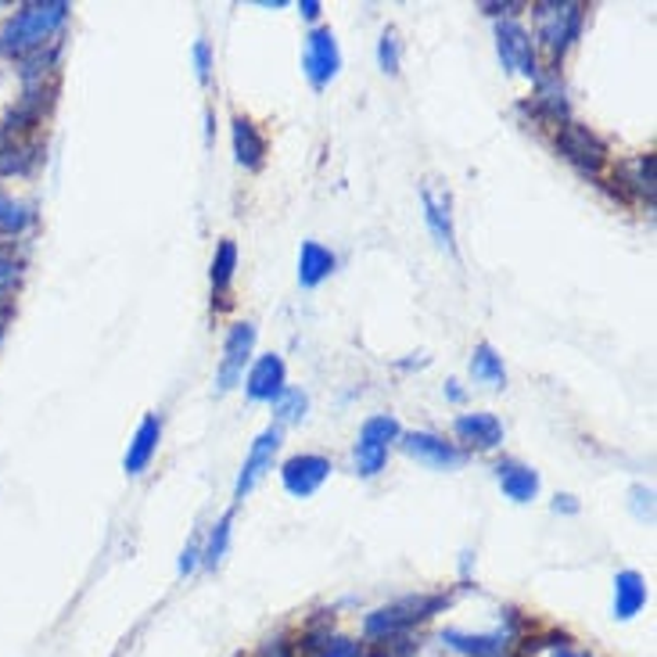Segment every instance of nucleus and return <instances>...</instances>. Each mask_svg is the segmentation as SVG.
<instances>
[{
    "instance_id": "423d86ee",
    "label": "nucleus",
    "mask_w": 657,
    "mask_h": 657,
    "mask_svg": "<svg viewBox=\"0 0 657 657\" xmlns=\"http://www.w3.org/2000/svg\"><path fill=\"white\" fill-rule=\"evenodd\" d=\"M302 65H306V76L313 87H327L342 68V51H338V40L331 29H313L306 37V54H302Z\"/></svg>"
},
{
    "instance_id": "2eb2a0df",
    "label": "nucleus",
    "mask_w": 657,
    "mask_h": 657,
    "mask_svg": "<svg viewBox=\"0 0 657 657\" xmlns=\"http://www.w3.org/2000/svg\"><path fill=\"white\" fill-rule=\"evenodd\" d=\"M456 435L464 442L478 445V450H496L503 442V425L492 414H467V417H456Z\"/></svg>"
},
{
    "instance_id": "a878e982",
    "label": "nucleus",
    "mask_w": 657,
    "mask_h": 657,
    "mask_svg": "<svg viewBox=\"0 0 657 657\" xmlns=\"http://www.w3.org/2000/svg\"><path fill=\"white\" fill-rule=\"evenodd\" d=\"M306 395H302L299 389H285L277 399H274V409L280 420H302V414H306Z\"/></svg>"
},
{
    "instance_id": "7c9ffc66",
    "label": "nucleus",
    "mask_w": 657,
    "mask_h": 657,
    "mask_svg": "<svg viewBox=\"0 0 657 657\" xmlns=\"http://www.w3.org/2000/svg\"><path fill=\"white\" fill-rule=\"evenodd\" d=\"M255 657H295V650H291V643L288 640H269L266 643V647L260 650V654H255Z\"/></svg>"
},
{
    "instance_id": "f03ea898",
    "label": "nucleus",
    "mask_w": 657,
    "mask_h": 657,
    "mask_svg": "<svg viewBox=\"0 0 657 657\" xmlns=\"http://www.w3.org/2000/svg\"><path fill=\"white\" fill-rule=\"evenodd\" d=\"M445 604H450L445 596H406V601L389 604V607H381V611L367 615V621H363V632L374 636V640H392V636H399V632L414 629L417 621L439 615Z\"/></svg>"
},
{
    "instance_id": "c85d7f7f",
    "label": "nucleus",
    "mask_w": 657,
    "mask_h": 657,
    "mask_svg": "<svg viewBox=\"0 0 657 657\" xmlns=\"http://www.w3.org/2000/svg\"><path fill=\"white\" fill-rule=\"evenodd\" d=\"M15 285H18V263H15V255L0 249V295L11 291Z\"/></svg>"
},
{
    "instance_id": "20e7f679",
    "label": "nucleus",
    "mask_w": 657,
    "mask_h": 657,
    "mask_svg": "<svg viewBox=\"0 0 657 657\" xmlns=\"http://www.w3.org/2000/svg\"><path fill=\"white\" fill-rule=\"evenodd\" d=\"M535 18H539V40L554 54H565L568 43L582 29V4H539Z\"/></svg>"
},
{
    "instance_id": "0eeeda50",
    "label": "nucleus",
    "mask_w": 657,
    "mask_h": 657,
    "mask_svg": "<svg viewBox=\"0 0 657 657\" xmlns=\"http://www.w3.org/2000/svg\"><path fill=\"white\" fill-rule=\"evenodd\" d=\"M557 151L571 162V166H579L582 173H601V166L607 162L604 144L590 130H585V126H579V123H565V126H560Z\"/></svg>"
},
{
    "instance_id": "a211bd4d",
    "label": "nucleus",
    "mask_w": 657,
    "mask_h": 657,
    "mask_svg": "<svg viewBox=\"0 0 657 657\" xmlns=\"http://www.w3.org/2000/svg\"><path fill=\"white\" fill-rule=\"evenodd\" d=\"M496 475H500V485H503V492L514 500V503H528V500H535V492H539V475L532 471V467H521V464H500L496 467Z\"/></svg>"
},
{
    "instance_id": "39448f33",
    "label": "nucleus",
    "mask_w": 657,
    "mask_h": 657,
    "mask_svg": "<svg viewBox=\"0 0 657 657\" xmlns=\"http://www.w3.org/2000/svg\"><path fill=\"white\" fill-rule=\"evenodd\" d=\"M252 345H255V324H233L227 342H223V363L216 374V389L230 392L233 384L244 378V367L252 359Z\"/></svg>"
},
{
    "instance_id": "f704fd0d",
    "label": "nucleus",
    "mask_w": 657,
    "mask_h": 657,
    "mask_svg": "<svg viewBox=\"0 0 657 657\" xmlns=\"http://www.w3.org/2000/svg\"><path fill=\"white\" fill-rule=\"evenodd\" d=\"M518 4H485V11H492V15H500V11H514Z\"/></svg>"
},
{
    "instance_id": "f8f14e48",
    "label": "nucleus",
    "mask_w": 657,
    "mask_h": 657,
    "mask_svg": "<svg viewBox=\"0 0 657 657\" xmlns=\"http://www.w3.org/2000/svg\"><path fill=\"white\" fill-rule=\"evenodd\" d=\"M285 378H288V370H285V359L280 356H263L260 363L252 367V374H249V399H255V403H274V399L285 392Z\"/></svg>"
},
{
    "instance_id": "7ed1b4c3",
    "label": "nucleus",
    "mask_w": 657,
    "mask_h": 657,
    "mask_svg": "<svg viewBox=\"0 0 657 657\" xmlns=\"http://www.w3.org/2000/svg\"><path fill=\"white\" fill-rule=\"evenodd\" d=\"M399 439V420L389 414H378L370 417L367 425L359 431V442H356V471L363 478H374L381 475L384 460H389V445Z\"/></svg>"
},
{
    "instance_id": "f257e3e1",
    "label": "nucleus",
    "mask_w": 657,
    "mask_h": 657,
    "mask_svg": "<svg viewBox=\"0 0 657 657\" xmlns=\"http://www.w3.org/2000/svg\"><path fill=\"white\" fill-rule=\"evenodd\" d=\"M68 4L65 0H51V4H26L15 18L0 29V51L4 54H29L43 47L65 26Z\"/></svg>"
},
{
    "instance_id": "c9c22d12",
    "label": "nucleus",
    "mask_w": 657,
    "mask_h": 657,
    "mask_svg": "<svg viewBox=\"0 0 657 657\" xmlns=\"http://www.w3.org/2000/svg\"><path fill=\"white\" fill-rule=\"evenodd\" d=\"M554 657H585V654H574V650H568V647H557Z\"/></svg>"
},
{
    "instance_id": "ddd939ff",
    "label": "nucleus",
    "mask_w": 657,
    "mask_h": 657,
    "mask_svg": "<svg viewBox=\"0 0 657 657\" xmlns=\"http://www.w3.org/2000/svg\"><path fill=\"white\" fill-rule=\"evenodd\" d=\"M442 643H445V647H453L456 654H467V657H500V654H507V647H510V632L471 636V632H460V629H445Z\"/></svg>"
},
{
    "instance_id": "2f4dec72",
    "label": "nucleus",
    "mask_w": 657,
    "mask_h": 657,
    "mask_svg": "<svg viewBox=\"0 0 657 657\" xmlns=\"http://www.w3.org/2000/svg\"><path fill=\"white\" fill-rule=\"evenodd\" d=\"M198 557H202V549H198V543H191L180 557V574H191L198 568Z\"/></svg>"
},
{
    "instance_id": "cd10ccee",
    "label": "nucleus",
    "mask_w": 657,
    "mask_h": 657,
    "mask_svg": "<svg viewBox=\"0 0 657 657\" xmlns=\"http://www.w3.org/2000/svg\"><path fill=\"white\" fill-rule=\"evenodd\" d=\"M378 62H381V68L384 73H399V40H395V33H384L381 37V43H378Z\"/></svg>"
},
{
    "instance_id": "4468645a",
    "label": "nucleus",
    "mask_w": 657,
    "mask_h": 657,
    "mask_svg": "<svg viewBox=\"0 0 657 657\" xmlns=\"http://www.w3.org/2000/svg\"><path fill=\"white\" fill-rule=\"evenodd\" d=\"M159 439H162V420L155 414H148L144 420H140L130 450H126V460H123L126 475H140V471H144V467L151 464V456H155V450H159Z\"/></svg>"
},
{
    "instance_id": "aec40b11",
    "label": "nucleus",
    "mask_w": 657,
    "mask_h": 657,
    "mask_svg": "<svg viewBox=\"0 0 657 657\" xmlns=\"http://www.w3.org/2000/svg\"><path fill=\"white\" fill-rule=\"evenodd\" d=\"M471 374H475L478 381L492 384V389H503V384H507V370H503V359L496 356V349H492L489 342H482V345L475 349Z\"/></svg>"
},
{
    "instance_id": "9d476101",
    "label": "nucleus",
    "mask_w": 657,
    "mask_h": 657,
    "mask_svg": "<svg viewBox=\"0 0 657 657\" xmlns=\"http://www.w3.org/2000/svg\"><path fill=\"white\" fill-rule=\"evenodd\" d=\"M277 450H280V428H266L263 435L252 442V453H249V460H244L241 475H238V485H233V496L244 500L255 485L263 482V475L269 471V467H274Z\"/></svg>"
},
{
    "instance_id": "f3484780",
    "label": "nucleus",
    "mask_w": 657,
    "mask_h": 657,
    "mask_svg": "<svg viewBox=\"0 0 657 657\" xmlns=\"http://www.w3.org/2000/svg\"><path fill=\"white\" fill-rule=\"evenodd\" d=\"M643 604H647V585L636 571H621L615 579V615L629 621L643 611Z\"/></svg>"
},
{
    "instance_id": "bb28decb",
    "label": "nucleus",
    "mask_w": 657,
    "mask_h": 657,
    "mask_svg": "<svg viewBox=\"0 0 657 657\" xmlns=\"http://www.w3.org/2000/svg\"><path fill=\"white\" fill-rule=\"evenodd\" d=\"M309 657H359V647L352 640H342V636H327L320 647H316Z\"/></svg>"
},
{
    "instance_id": "393cba45",
    "label": "nucleus",
    "mask_w": 657,
    "mask_h": 657,
    "mask_svg": "<svg viewBox=\"0 0 657 657\" xmlns=\"http://www.w3.org/2000/svg\"><path fill=\"white\" fill-rule=\"evenodd\" d=\"M230 521H233V518L227 514V518H223V521L213 528V535H209V546H205V554H202V557H205V565H213V568H216L219 560L227 557V543H230Z\"/></svg>"
},
{
    "instance_id": "473e14b6",
    "label": "nucleus",
    "mask_w": 657,
    "mask_h": 657,
    "mask_svg": "<svg viewBox=\"0 0 657 657\" xmlns=\"http://www.w3.org/2000/svg\"><path fill=\"white\" fill-rule=\"evenodd\" d=\"M299 11L306 18H316V15H320V4H316V0H306V4H299Z\"/></svg>"
},
{
    "instance_id": "6e6552de",
    "label": "nucleus",
    "mask_w": 657,
    "mask_h": 657,
    "mask_svg": "<svg viewBox=\"0 0 657 657\" xmlns=\"http://www.w3.org/2000/svg\"><path fill=\"white\" fill-rule=\"evenodd\" d=\"M496 47H500V58L510 73H521L528 79H539V62H535V47L528 29L518 26V22H503L496 29Z\"/></svg>"
},
{
    "instance_id": "6ab92c4d",
    "label": "nucleus",
    "mask_w": 657,
    "mask_h": 657,
    "mask_svg": "<svg viewBox=\"0 0 657 657\" xmlns=\"http://www.w3.org/2000/svg\"><path fill=\"white\" fill-rule=\"evenodd\" d=\"M233 155H238L244 169H260V162L266 155L263 137L249 119H233Z\"/></svg>"
},
{
    "instance_id": "72a5a7b5",
    "label": "nucleus",
    "mask_w": 657,
    "mask_h": 657,
    "mask_svg": "<svg viewBox=\"0 0 657 657\" xmlns=\"http://www.w3.org/2000/svg\"><path fill=\"white\" fill-rule=\"evenodd\" d=\"M554 510L560 514V510H574V503H571V496H557V503H554Z\"/></svg>"
},
{
    "instance_id": "4be33fe9",
    "label": "nucleus",
    "mask_w": 657,
    "mask_h": 657,
    "mask_svg": "<svg viewBox=\"0 0 657 657\" xmlns=\"http://www.w3.org/2000/svg\"><path fill=\"white\" fill-rule=\"evenodd\" d=\"M29 223H33V209L26 202H15L11 194L0 191V233L15 238V233L29 230Z\"/></svg>"
},
{
    "instance_id": "5701e85b",
    "label": "nucleus",
    "mask_w": 657,
    "mask_h": 657,
    "mask_svg": "<svg viewBox=\"0 0 657 657\" xmlns=\"http://www.w3.org/2000/svg\"><path fill=\"white\" fill-rule=\"evenodd\" d=\"M535 109L549 115V119H568V101H565V87L557 84V79H546V84H539V98H535Z\"/></svg>"
},
{
    "instance_id": "dca6fc26",
    "label": "nucleus",
    "mask_w": 657,
    "mask_h": 657,
    "mask_svg": "<svg viewBox=\"0 0 657 657\" xmlns=\"http://www.w3.org/2000/svg\"><path fill=\"white\" fill-rule=\"evenodd\" d=\"M334 274V252H327L324 244L306 241L299 252V285L302 288H316L324 285L327 277Z\"/></svg>"
},
{
    "instance_id": "412c9836",
    "label": "nucleus",
    "mask_w": 657,
    "mask_h": 657,
    "mask_svg": "<svg viewBox=\"0 0 657 657\" xmlns=\"http://www.w3.org/2000/svg\"><path fill=\"white\" fill-rule=\"evenodd\" d=\"M425 219L431 233H435V241L442 244V249H453V223H450V198H442V202H435L428 191H425Z\"/></svg>"
},
{
    "instance_id": "c756f323",
    "label": "nucleus",
    "mask_w": 657,
    "mask_h": 657,
    "mask_svg": "<svg viewBox=\"0 0 657 657\" xmlns=\"http://www.w3.org/2000/svg\"><path fill=\"white\" fill-rule=\"evenodd\" d=\"M194 68H198V79H205L213 76V51H209V43L205 40H198L194 43Z\"/></svg>"
},
{
    "instance_id": "b1692460",
    "label": "nucleus",
    "mask_w": 657,
    "mask_h": 657,
    "mask_svg": "<svg viewBox=\"0 0 657 657\" xmlns=\"http://www.w3.org/2000/svg\"><path fill=\"white\" fill-rule=\"evenodd\" d=\"M233 266H238V244L233 241H223L216 249V260H213V291L223 295L233 280Z\"/></svg>"
},
{
    "instance_id": "e433bc0d",
    "label": "nucleus",
    "mask_w": 657,
    "mask_h": 657,
    "mask_svg": "<svg viewBox=\"0 0 657 657\" xmlns=\"http://www.w3.org/2000/svg\"><path fill=\"white\" fill-rule=\"evenodd\" d=\"M0 316H4V306H0Z\"/></svg>"
},
{
    "instance_id": "1a4fd4ad",
    "label": "nucleus",
    "mask_w": 657,
    "mask_h": 657,
    "mask_svg": "<svg viewBox=\"0 0 657 657\" xmlns=\"http://www.w3.org/2000/svg\"><path fill=\"white\" fill-rule=\"evenodd\" d=\"M327 475H331V460H327V456H316V453L291 456V460L280 467L285 489L291 492V496H299V500L313 496V492L327 482Z\"/></svg>"
},
{
    "instance_id": "9b49d317",
    "label": "nucleus",
    "mask_w": 657,
    "mask_h": 657,
    "mask_svg": "<svg viewBox=\"0 0 657 657\" xmlns=\"http://www.w3.org/2000/svg\"><path fill=\"white\" fill-rule=\"evenodd\" d=\"M403 445H406L409 456H417V460L428 464V467H439V471H450V467L464 464V453L445 439L431 435V431H409V435L403 439Z\"/></svg>"
}]
</instances>
